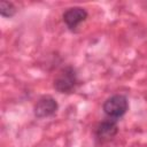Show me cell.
Returning a JSON list of instances; mask_svg holds the SVG:
<instances>
[{
	"label": "cell",
	"mask_w": 147,
	"mask_h": 147,
	"mask_svg": "<svg viewBox=\"0 0 147 147\" xmlns=\"http://www.w3.org/2000/svg\"><path fill=\"white\" fill-rule=\"evenodd\" d=\"M78 83L76 69L71 65L64 67L55 77L53 86L60 93H71Z\"/></svg>",
	"instance_id": "obj_1"
},
{
	"label": "cell",
	"mask_w": 147,
	"mask_h": 147,
	"mask_svg": "<svg viewBox=\"0 0 147 147\" xmlns=\"http://www.w3.org/2000/svg\"><path fill=\"white\" fill-rule=\"evenodd\" d=\"M102 109L105 114L108 116V118L113 119H118L129 109V101L125 95L122 94H115L108 98L102 106Z\"/></svg>",
	"instance_id": "obj_2"
},
{
	"label": "cell",
	"mask_w": 147,
	"mask_h": 147,
	"mask_svg": "<svg viewBox=\"0 0 147 147\" xmlns=\"http://www.w3.org/2000/svg\"><path fill=\"white\" fill-rule=\"evenodd\" d=\"M59 105L56 100L52 96H42L40 98L33 108V114L37 118H45L53 116L57 111Z\"/></svg>",
	"instance_id": "obj_3"
},
{
	"label": "cell",
	"mask_w": 147,
	"mask_h": 147,
	"mask_svg": "<svg viewBox=\"0 0 147 147\" xmlns=\"http://www.w3.org/2000/svg\"><path fill=\"white\" fill-rule=\"evenodd\" d=\"M87 18V11L82 7H71L63 14V22L69 30L75 31L80 23Z\"/></svg>",
	"instance_id": "obj_4"
},
{
	"label": "cell",
	"mask_w": 147,
	"mask_h": 147,
	"mask_svg": "<svg viewBox=\"0 0 147 147\" xmlns=\"http://www.w3.org/2000/svg\"><path fill=\"white\" fill-rule=\"evenodd\" d=\"M117 132H118L117 119L107 118L99 123L95 130V136L100 141L105 142V141L111 140L117 134Z\"/></svg>",
	"instance_id": "obj_5"
},
{
	"label": "cell",
	"mask_w": 147,
	"mask_h": 147,
	"mask_svg": "<svg viewBox=\"0 0 147 147\" xmlns=\"http://www.w3.org/2000/svg\"><path fill=\"white\" fill-rule=\"evenodd\" d=\"M16 7L9 1H1L0 2V15L2 17H11L16 14Z\"/></svg>",
	"instance_id": "obj_6"
}]
</instances>
